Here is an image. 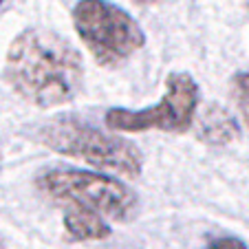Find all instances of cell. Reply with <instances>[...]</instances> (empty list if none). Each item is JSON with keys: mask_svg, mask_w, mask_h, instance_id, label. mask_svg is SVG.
Instances as JSON below:
<instances>
[{"mask_svg": "<svg viewBox=\"0 0 249 249\" xmlns=\"http://www.w3.org/2000/svg\"><path fill=\"white\" fill-rule=\"evenodd\" d=\"M5 80L24 102L51 108L69 104L84 86V60L69 40L42 27H29L11 40Z\"/></svg>", "mask_w": 249, "mask_h": 249, "instance_id": "6da1fadb", "label": "cell"}, {"mask_svg": "<svg viewBox=\"0 0 249 249\" xmlns=\"http://www.w3.org/2000/svg\"><path fill=\"white\" fill-rule=\"evenodd\" d=\"M38 143L69 159H80L95 170L137 179L143 170V155L132 141L106 132L77 115H57L36 128Z\"/></svg>", "mask_w": 249, "mask_h": 249, "instance_id": "7a4b0ae2", "label": "cell"}, {"mask_svg": "<svg viewBox=\"0 0 249 249\" xmlns=\"http://www.w3.org/2000/svg\"><path fill=\"white\" fill-rule=\"evenodd\" d=\"M36 190L60 205H77L102 214L106 221L128 223L139 214L135 190L122 179L69 165H49L36 174Z\"/></svg>", "mask_w": 249, "mask_h": 249, "instance_id": "3957f363", "label": "cell"}, {"mask_svg": "<svg viewBox=\"0 0 249 249\" xmlns=\"http://www.w3.org/2000/svg\"><path fill=\"white\" fill-rule=\"evenodd\" d=\"M73 27L99 66L115 69L146 44V33L126 9L108 0H80Z\"/></svg>", "mask_w": 249, "mask_h": 249, "instance_id": "277c9868", "label": "cell"}, {"mask_svg": "<svg viewBox=\"0 0 249 249\" xmlns=\"http://www.w3.org/2000/svg\"><path fill=\"white\" fill-rule=\"evenodd\" d=\"M198 84L185 71H172L165 77V93L159 104L141 110L110 108L104 115L106 128L113 132H188L196 122Z\"/></svg>", "mask_w": 249, "mask_h": 249, "instance_id": "5b68a950", "label": "cell"}, {"mask_svg": "<svg viewBox=\"0 0 249 249\" xmlns=\"http://www.w3.org/2000/svg\"><path fill=\"white\" fill-rule=\"evenodd\" d=\"M64 230L73 240H104L113 234L108 221L93 210L64 205Z\"/></svg>", "mask_w": 249, "mask_h": 249, "instance_id": "8992f818", "label": "cell"}, {"mask_svg": "<svg viewBox=\"0 0 249 249\" xmlns=\"http://www.w3.org/2000/svg\"><path fill=\"white\" fill-rule=\"evenodd\" d=\"M196 135L205 143L225 146V143L234 141L240 135V126L225 108H221L218 104H212L210 108L205 110V115L201 117V122H198Z\"/></svg>", "mask_w": 249, "mask_h": 249, "instance_id": "52a82bcc", "label": "cell"}, {"mask_svg": "<svg viewBox=\"0 0 249 249\" xmlns=\"http://www.w3.org/2000/svg\"><path fill=\"white\" fill-rule=\"evenodd\" d=\"M230 93H231V102H234L240 119L249 126V71H240V73H236L231 77Z\"/></svg>", "mask_w": 249, "mask_h": 249, "instance_id": "ba28073f", "label": "cell"}, {"mask_svg": "<svg viewBox=\"0 0 249 249\" xmlns=\"http://www.w3.org/2000/svg\"><path fill=\"white\" fill-rule=\"evenodd\" d=\"M201 249H249V247L238 236H221V238L212 240L210 245H205V247H201Z\"/></svg>", "mask_w": 249, "mask_h": 249, "instance_id": "9c48e42d", "label": "cell"}, {"mask_svg": "<svg viewBox=\"0 0 249 249\" xmlns=\"http://www.w3.org/2000/svg\"><path fill=\"white\" fill-rule=\"evenodd\" d=\"M132 2H137V5H152L157 0H132Z\"/></svg>", "mask_w": 249, "mask_h": 249, "instance_id": "30bf717a", "label": "cell"}, {"mask_svg": "<svg viewBox=\"0 0 249 249\" xmlns=\"http://www.w3.org/2000/svg\"><path fill=\"white\" fill-rule=\"evenodd\" d=\"M0 249H5V243H2V238H0Z\"/></svg>", "mask_w": 249, "mask_h": 249, "instance_id": "8fae6325", "label": "cell"}, {"mask_svg": "<svg viewBox=\"0 0 249 249\" xmlns=\"http://www.w3.org/2000/svg\"><path fill=\"white\" fill-rule=\"evenodd\" d=\"M0 165H2V150H0Z\"/></svg>", "mask_w": 249, "mask_h": 249, "instance_id": "7c38bea8", "label": "cell"}, {"mask_svg": "<svg viewBox=\"0 0 249 249\" xmlns=\"http://www.w3.org/2000/svg\"><path fill=\"white\" fill-rule=\"evenodd\" d=\"M247 9H249V0H247Z\"/></svg>", "mask_w": 249, "mask_h": 249, "instance_id": "4fadbf2b", "label": "cell"}, {"mask_svg": "<svg viewBox=\"0 0 249 249\" xmlns=\"http://www.w3.org/2000/svg\"><path fill=\"white\" fill-rule=\"evenodd\" d=\"M0 5H2V0H0Z\"/></svg>", "mask_w": 249, "mask_h": 249, "instance_id": "5bb4252c", "label": "cell"}]
</instances>
